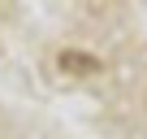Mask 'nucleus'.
I'll return each mask as SVG.
<instances>
[]
</instances>
